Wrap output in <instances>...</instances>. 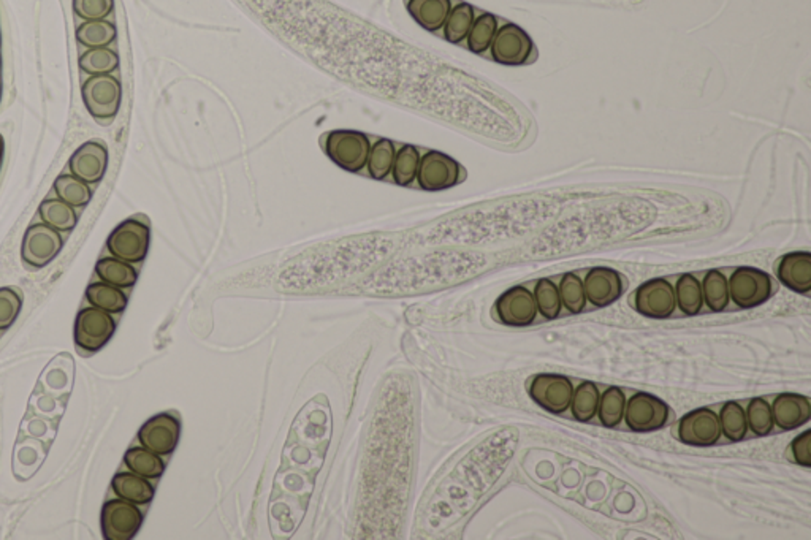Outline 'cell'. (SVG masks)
Masks as SVG:
<instances>
[{"label":"cell","instance_id":"6da1fadb","mask_svg":"<svg viewBox=\"0 0 811 540\" xmlns=\"http://www.w3.org/2000/svg\"><path fill=\"white\" fill-rule=\"evenodd\" d=\"M729 282V297L741 309H752L767 303L775 293L769 273L754 267H739Z\"/></svg>","mask_w":811,"mask_h":540},{"label":"cell","instance_id":"7a4b0ae2","mask_svg":"<svg viewBox=\"0 0 811 540\" xmlns=\"http://www.w3.org/2000/svg\"><path fill=\"white\" fill-rule=\"evenodd\" d=\"M324 149L339 168L357 173L367 166L371 142L361 132L333 131L326 135Z\"/></svg>","mask_w":811,"mask_h":540},{"label":"cell","instance_id":"3957f363","mask_svg":"<svg viewBox=\"0 0 811 540\" xmlns=\"http://www.w3.org/2000/svg\"><path fill=\"white\" fill-rule=\"evenodd\" d=\"M669 418V404L652 393L635 392L626 401L623 420L634 433H655L666 427Z\"/></svg>","mask_w":811,"mask_h":540},{"label":"cell","instance_id":"277c9868","mask_svg":"<svg viewBox=\"0 0 811 540\" xmlns=\"http://www.w3.org/2000/svg\"><path fill=\"white\" fill-rule=\"evenodd\" d=\"M528 392L529 398L533 399L539 408L560 416L571 408V401L574 397V384L568 376L544 373L529 379Z\"/></svg>","mask_w":811,"mask_h":540},{"label":"cell","instance_id":"5b68a950","mask_svg":"<svg viewBox=\"0 0 811 540\" xmlns=\"http://www.w3.org/2000/svg\"><path fill=\"white\" fill-rule=\"evenodd\" d=\"M151 230L148 222L127 219L108 237L107 248L114 257L129 263H140L148 256Z\"/></svg>","mask_w":811,"mask_h":540},{"label":"cell","instance_id":"8992f818","mask_svg":"<svg viewBox=\"0 0 811 540\" xmlns=\"http://www.w3.org/2000/svg\"><path fill=\"white\" fill-rule=\"evenodd\" d=\"M634 309L646 319L664 321L676 312V289L664 278H653L637 287L634 293Z\"/></svg>","mask_w":811,"mask_h":540},{"label":"cell","instance_id":"52a82bcc","mask_svg":"<svg viewBox=\"0 0 811 540\" xmlns=\"http://www.w3.org/2000/svg\"><path fill=\"white\" fill-rule=\"evenodd\" d=\"M116 330V322L110 312L101 309L86 308L80 311L75 321V344L84 354L101 351L112 339Z\"/></svg>","mask_w":811,"mask_h":540},{"label":"cell","instance_id":"ba28073f","mask_svg":"<svg viewBox=\"0 0 811 540\" xmlns=\"http://www.w3.org/2000/svg\"><path fill=\"white\" fill-rule=\"evenodd\" d=\"M83 101L92 118L97 121L113 119L121 108L123 88L119 79L112 75H95L84 81Z\"/></svg>","mask_w":811,"mask_h":540},{"label":"cell","instance_id":"9c48e42d","mask_svg":"<svg viewBox=\"0 0 811 540\" xmlns=\"http://www.w3.org/2000/svg\"><path fill=\"white\" fill-rule=\"evenodd\" d=\"M462 165L452 159L451 155L439 151H428L427 154L421 157L417 181L422 189L439 192L458 185L462 181Z\"/></svg>","mask_w":811,"mask_h":540},{"label":"cell","instance_id":"30bf717a","mask_svg":"<svg viewBox=\"0 0 811 540\" xmlns=\"http://www.w3.org/2000/svg\"><path fill=\"white\" fill-rule=\"evenodd\" d=\"M681 444L689 447L717 446L721 439L720 417L710 408H699L681 417L677 428Z\"/></svg>","mask_w":811,"mask_h":540},{"label":"cell","instance_id":"8fae6325","mask_svg":"<svg viewBox=\"0 0 811 540\" xmlns=\"http://www.w3.org/2000/svg\"><path fill=\"white\" fill-rule=\"evenodd\" d=\"M492 58L501 66H525L534 51V43L517 24H504L493 38Z\"/></svg>","mask_w":811,"mask_h":540},{"label":"cell","instance_id":"7c38bea8","mask_svg":"<svg viewBox=\"0 0 811 540\" xmlns=\"http://www.w3.org/2000/svg\"><path fill=\"white\" fill-rule=\"evenodd\" d=\"M143 514L124 499L108 501L101 509V533L107 540H131L142 528Z\"/></svg>","mask_w":811,"mask_h":540},{"label":"cell","instance_id":"4fadbf2b","mask_svg":"<svg viewBox=\"0 0 811 540\" xmlns=\"http://www.w3.org/2000/svg\"><path fill=\"white\" fill-rule=\"evenodd\" d=\"M497 321L507 327H528L538 317V306L534 302L533 291L527 287H512L504 291L495 303Z\"/></svg>","mask_w":811,"mask_h":540},{"label":"cell","instance_id":"5bb4252c","mask_svg":"<svg viewBox=\"0 0 811 540\" xmlns=\"http://www.w3.org/2000/svg\"><path fill=\"white\" fill-rule=\"evenodd\" d=\"M624 285V276L614 268H592L583 281L586 302H590L594 308L612 306L622 298Z\"/></svg>","mask_w":811,"mask_h":540},{"label":"cell","instance_id":"9a60e30c","mask_svg":"<svg viewBox=\"0 0 811 540\" xmlns=\"http://www.w3.org/2000/svg\"><path fill=\"white\" fill-rule=\"evenodd\" d=\"M179 436L181 423L178 417L159 414L143 425L138 433V440L148 450L155 451L160 457H166L178 446Z\"/></svg>","mask_w":811,"mask_h":540},{"label":"cell","instance_id":"2e32d148","mask_svg":"<svg viewBox=\"0 0 811 540\" xmlns=\"http://www.w3.org/2000/svg\"><path fill=\"white\" fill-rule=\"evenodd\" d=\"M62 249V238L59 232L47 224L30 227L26 232L21 248V256L30 267H47Z\"/></svg>","mask_w":811,"mask_h":540},{"label":"cell","instance_id":"e0dca14e","mask_svg":"<svg viewBox=\"0 0 811 540\" xmlns=\"http://www.w3.org/2000/svg\"><path fill=\"white\" fill-rule=\"evenodd\" d=\"M73 176L88 185L99 183L107 172L108 149L101 142H88L73 153L69 161Z\"/></svg>","mask_w":811,"mask_h":540},{"label":"cell","instance_id":"ac0fdd59","mask_svg":"<svg viewBox=\"0 0 811 540\" xmlns=\"http://www.w3.org/2000/svg\"><path fill=\"white\" fill-rule=\"evenodd\" d=\"M770 408L774 422L783 431H793L810 422V398L799 393H780Z\"/></svg>","mask_w":811,"mask_h":540},{"label":"cell","instance_id":"d6986e66","mask_svg":"<svg viewBox=\"0 0 811 540\" xmlns=\"http://www.w3.org/2000/svg\"><path fill=\"white\" fill-rule=\"evenodd\" d=\"M776 276L786 289L806 295L811 291V254L806 250L789 252L776 265Z\"/></svg>","mask_w":811,"mask_h":540},{"label":"cell","instance_id":"ffe728a7","mask_svg":"<svg viewBox=\"0 0 811 540\" xmlns=\"http://www.w3.org/2000/svg\"><path fill=\"white\" fill-rule=\"evenodd\" d=\"M408 12L415 23L428 32H438L444 27L452 10V0H408Z\"/></svg>","mask_w":811,"mask_h":540},{"label":"cell","instance_id":"44dd1931","mask_svg":"<svg viewBox=\"0 0 811 540\" xmlns=\"http://www.w3.org/2000/svg\"><path fill=\"white\" fill-rule=\"evenodd\" d=\"M112 488L119 499L129 501L132 504H148L155 498V487L144 477L133 472L114 475Z\"/></svg>","mask_w":811,"mask_h":540},{"label":"cell","instance_id":"7402d4cb","mask_svg":"<svg viewBox=\"0 0 811 540\" xmlns=\"http://www.w3.org/2000/svg\"><path fill=\"white\" fill-rule=\"evenodd\" d=\"M95 273L103 282L114 285L119 289H129L138 280L135 268L129 261L121 260L118 257H105L97 261Z\"/></svg>","mask_w":811,"mask_h":540},{"label":"cell","instance_id":"603a6c76","mask_svg":"<svg viewBox=\"0 0 811 540\" xmlns=\"http://www.w3.org/2000/svg\"><path fill=\"white\" fill-rule=\"evenodd\" d=\"M599 392L598 386L592 380H583L581 386L574 388V397L571 401V412L574 420L581 423L592 422L598 414Z\"/></svg>","mask_w":811,"mask_h":540},{"label":"cell","instance_id":"cb8c5ba5","mask_svg":"<svg viewBox=\"0 0 811 540\" xmlns=\"http://www.w3.org/2000/svg\"><path fill=\"white\" fill-rule=\"evenodd\" d=\"M86 298L94 308L101 309L110 314L123 312L127 306V295L119 287L107 282H94L88 287Z\"/></svg>","mask_w":811,"mask_h":540},{"label":"cell","instance_id":"d4e9b609","mask_svg":"<svg viewBox=\"0 0 811 540\" xmlns=\"http://www.w3.org/2000/svg\"><path fill=\"white\" fill-rule=\"evenodd\" d=\"M677 306L683 314L694 317L700 312L704 306V295H702V284L693 274H683L676 285Z\"/></svg>","mask_w":811,"mask_h":540},{"label":"cell","instance_id":"484cf974","mask_svg":"<svg viewBox=\"0 0 811 540\" xmlns=\"http://www.w3.org/2000/svg\"><path fill=\"white\" fill-rule=\"evenodd\" d=\"M124 463L133 474L142 475L144 479H159L165 470L160 455L148 450L146 447H133L127 450Z\"/></svg>","mask_w":811,"mask_h":540},{"label":"cell","instance_id":"4316f807","mask_svg":"<svg viewBox=\"0 0 811 540\" xmlns=\"http://www.w3.org/2000/svg\"><path fill=\"white\" fill-rule=\"evenodd\" d=\"M626 409V395L620 386H609L599 398L598 417L603 427L614 429L623 422Z\"/></svg>","mask_w":811,"mask_h":540},{"label":"cell","instance_id":"83f0119b","mask_svg":"<svg viewBox=\"0 0 811 540\" xmlns=\"http://www.w3.org/2000/svg\"><path fill=\"white\" fill-rule=\"evenodd\" d=\"M702 295H704V304H707L711 312L724 311L731 302L728 278L720 270H710L705 274L702 282Z\"/></svg>","mask_w":811,"mask_h":540},{"label":"cell","instance_id":"f1b7e54d","mask_svg":"<svg viewBox=\"0 0 811 540\" xmlns=\"http://www.w3.org/2000/svg\"><path fill=\"white\" fill-rule=\"evenodd\" d=\"M116 34L118 32L113 23H110L107 19H95V21H86L78 27L77 40L90 49L107 48L116 40Z\"/></svg>","mask_w":811,"mask_h":540},{"label":"cell","instance_id":"f546056e","mask_svg":"<svg viewBox=\"0 0 811 540\" xmlns=\"http://www.w3.org/2000/svg\"><path fill=\"white\" fill-rule=\"evenodd\" d=\"M721 434L729 442H742L748 434L745 409L737 401H728L720 412Z\"/></svg>","mask_w":811,"mask_h":540},{"label":"cell","instance_id":"4dcf8cb0","mask_svg":"<svg viewBox=\"0 0 811 540\" xmlns=\"http://www.w3.org/2000/svg\"><path fill=\"white\" fill-rule=\"evenodd\" d=\"M474 19H475L474 8L466 2L452 6L451 13L445 19L444 27H443L445 40L454 43V45L466 40L469 30L473 27Z\"/></svg>","mask_w":811,"mask_h":540},{"label":"cell","instance_id":"1f68e13d","mask_svg":"<svg viewBox=\"0 0 811 540\" xmlns=\"http://www.w3.org/2000/svg\"><path fill=\"white\" fill-rule=\"evenodd\" d=\"M38 211L43 222L58 232H70L77 226L75 209L62 200H45Z\"/></svg>","mask_w":811,"mask_h":540},{"label":"cell","instance_id":"d6a6232c","mask_svg":"<svg viewBox=\"0 0 811 540\" xmlns=\"http://www.w3.org/2000/svg\"><path fill=\"white\" fill-rule=\"evenodd\" d=\"M395 144L390 140L380 138L378 142L371 144V151L368 155L367 168L371 178L376 181H382L391 173V166L395 162Z\"/></svg>","mask_w":811,"mask_h":540},{"label":"cell","instance_id":"836d02e7","mask_svg":"<svg viewBox=\"0 0 811 540\" xmlns=\"http://www.w3.org/2000/svg\"><path fill=\"white\" fill-rule=\"evenodd\" d=\"M533 295L536 306H538V312L542 314L545 321H555L560 317L563 303H561L558 285L553 281L547 280V278L538 281Z\"/></svg>","mask_w":811,"mask_h":540},{"label":"cell","instance_id":"e575fe53","mask_svg":"<svg viewBox=\"0 0 811 540\" xmlns=\"http://www.w3.org/2000/svg\"><path fill=\"white\" fill-rule=\"evenodd\" d=\"M497 32V19L492 13H484L479 18L474 19L473 27L469 30L468 48L474 54H484L492 47L493 38Z\"/></svg>","mask_w":811,"mask_h":540},{"label":"cell","instance_id":"d590c367","mask_svg":"<svg viewBox=\"0 0 811 540\" xmlns=\"http://www.w3.org/2000/svg\"><path fill=\"white\" fill-rule=\"evenodd\" d=\"M422 155L412 144H404L395 155V162L391 166V175L393 181L398 185H411L417 179V172H419V164H421Z\"/></svg>","mask_w":811,"mask_h":540},{"label":"cell","instance_id":"8d00e7d4","mask_svg":"<svg viewBox=\"0 0 811 540\" xmlns=\"http://www.w3.org/2000/svg\"><path fill=\"white\" fill-rule=\"evenodd\" d=\"M54 190L62 202L70 206H84L91 202L92 192L88 183H84L77 176L62 175L54 181Z\"/></svg>","mask_w":811,"mask_h":540},{"label":"cell","instance_id":"74e56055","mask_svg":"<svg viewBox=\"0 0 811 540\" xmlns=\"http://www.w3.org/2000/svg\"><path fill=\"white\" fill-rule=\"evenodd\" d=\"M80 67L92 77L110 75L119 67V56L108 48H92L80 58Z\"/></svg>","mask_w":811,"mask_h":540},{"label":"cell","instance_id":"f35d334b","mask_svg":"<svg viewBox=\"0 0 811 540\" xmlns=\"http://www.w3.org/2000/svg\"><path fill=\"white\" fill-rule=\"evenodd\" d=\"M560 297L564 308L568 309L571 314H581L586 306L585 289H583V281L575 273H566L560 282Z\"/></svg>","mask_w":811,"mask_h":540},{"label":"cell","instance_id":"ab89813d","mask_svg":"<svg viewBox=\"0 0 811 540\" xmlns=\"http://www.w3.org/2000/svg\"><path fill=\"white\" fill-rule=\"evenodd\" d=\"M745 414L746 423L752 434L764 438L774 431L775 422L772 416V408L764 398H752L746 408Z\"/></svg>","mask_w":811,"mask_h":540},{"label":"cell","instance_id":"60d3db41","mask_svg":"<svg viewBox=\"0 0 811 540\" xmlns=\"http://www.w3.org/2000/svg\"><path fill=\"white\" fill-rule=\"evenodd\" d=\"M21 304L23 300L18 291L10 287L0 289V330H5L13 325V322L16 321L21 311Z\"/></svg>","mask_w":811,"mask_h":540},{"label":"cell","instance_id":"b9f144b4","mask_svg":"<svg viewBox=\"0 0 811 540\" xmlns=\"http://www.w3.org/2000/svg\"><path fill=\"white\" fill-rule=\"evenodd\" d=\"M113 8L114 0H73V10L84 21L105 19Z\"/></svg>","mask_w":811,"mask_h":540},{"label":"cell","instance_id":"7bdbcfd3","mask_svg":"<svg viewBox=\"0 0 811 540\" xmlns=\"http://www.w3.org/2000/svg\"><path fill=\"white\" fill-rule=\"evenodd\" d=\"M811 431L806 429L804 433L799 434L791 444V453H793L794 461L802 466V468H811Z\"/></svg>","mask_w":811,"mask_h":540},{"label":"cell","instance_id":"ee69618b","mask_svg":"<svg viewBox=\"0 0 811 540\" xmlns=\"http://www.w3.org/2000/svg\"><path fill=\"white\" fill-rule=\"evenodd\" d=\"M4 154H5V142H4V137L0 135V166H2V162H4Z\"/></svg>","mask_w":811,"mask_h":540},{"label":"cell","instance_id":"f6af8a7d","mask_svg":"<svg viewBox=\"0 0 811 540\" xmlns=\"http://www.w3.org/2000/svg\"><path fill=\"white\" fill-rule=\"evenodd\" d=\"M0 99H2V84H0Z\"/></svg>","mask_w":811,"mask_h":540},{"label":"cell","instance_id":"bcb514c9","mask_svg":"<svg viewBox=\"0 0 811 540\" xmlns=\"http://www.w3.org/2000/svg\"><path fill=\"white\" fill-rule=\"evenodd\" d=\"M0 69H2V58H0Z\"/></svg>","mask_w":811,"mask_h":540}]
</instances>
